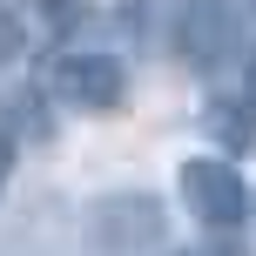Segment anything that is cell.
<instances>
[{
    "instance_id": "cell-4",
    "label": "cell",
    "mask_w": 256,
    "mask_h": 256,
    "mask_svg": "<svg viewBox=\"0 0 256 256\" xmlns=\"http://www.w3.org/2000/svg\"><path fill=\"white\" fill-rule=\"evenodd\" d=\"M20 48H27V27H20V14H14V7H0V68H7Z\"/></svg>"
},
{
    "instance_id": "cell-7",
    "label": "cell",
    "mask_w": 256,
    "mask_h": 256,
    "mask_svg": "<svg viewBox=\"0 0 256 256\" xmlns=\"http://www.w3.org/2000/svg\"><path fill=\"white\" fill-rule=\"evenodd\" d=\"M250 7H256V0H250Z\"/></svg>"
},
{
    "instance_id": "cell-5",
    "label": "cell",
    "mask_w": 256,
    "mask_h": 256,
    "mask_svg": "<svg viewBox=\"0 0 256 256\" xmlns=\"http://www.w3.org/2000/svg\"><path fill=\"white\" fill-rule=\"evenodd\" d=\"M7 182H14V135L0 128V196H7Z\"/></svg>"
},
{
    "instance_id": "cell-3",
    "label": "cell",
    "mask_w": 256,
    "mask_h": 256,
    "mask_svg": "<svg viewBox=\"0 0 256 256\" xmlns=\"http://www.w3.org/2000/svg\"><path fill=\"white\" fill-rule=\"evenodd\" d=\"M48 88L61 94L74 115H108V108H122V94H128V68L115 54L74 48V54H61V61L48 68Z\"/></svg>"
},
{
    "instance_id": "cell-1",
    "label": "cell",
    "mask_w": 256,
    "mask_h": 256,
    "mask_svg": "<svg viewBox=\"0 0 256 256\" xmlns=\"http://www.w3.org/2000/svg\"><path fill=\"white\" fill-rule=\"evenodd\" d=\"M176 196L209 230H236V222L250 216V182H243V168L222 162V155H189V162L176 168Z\"/></svg>"
},
{
    "instance_id": "cell-2",
    "label": "cell",
    "mask_w": 256,
    "mask_h": 256,
    "mask_svg": "<svg viewBox=\"0 0 256 256\" xmlns=\"http://www.w3.org/2000/svg\"><path fill=\"white\" fill-rule=\"evenodd\" d=\"M81 230H88L94 256H148L155 243H162V202H155V196H135V189L102 196Z\"/></svg>"
},
{
    "instance_id": "cell-6",
    "label": "cell",
    "mask_w": 256,
    "mask_h": 256,
    "mask_svg": "<svg viewBox=\"0 0 256 256\" xmlns=\"http://www.w3.org/2000/svg\"><path fill=\"white\" fill-rule=\"evenodd\" d=\"M243 108L256 115V61H250V74H243Z\"/></svg>"
}]
</instances>
